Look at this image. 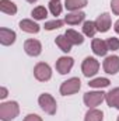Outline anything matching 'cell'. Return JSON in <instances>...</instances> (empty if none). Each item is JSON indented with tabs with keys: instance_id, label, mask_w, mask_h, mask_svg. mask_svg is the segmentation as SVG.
<instances>
[{
	"instance_id": "6da1fadb",
	"label": "cell",
	"mask_w": 119,
	"mask_h": 121,
	"mask_svg": "<svg viewBox=\"0 0 119 121\" xmlns=\"http://www.w3.org/2000/svg\"><path fill=\"white\" fill-rule=\"evenodd\" d=\"M20 114V106L17 101H4L0 104V120L11 121Z\"/></svg>"
},
{
	"instance_id": "7a4b0ae2",
	"label": "cell",
	"mask_w": 119,
	"mask_h": 121,
	"mask_svg": "<svg viewBox=\"0 0 119 121\" xmlns=\"http://www.w3.org/2000/svg\"><path fill=\"white\" fill-rule=\"evenodd\" d=\"M38 103H39L41 108H42L46 114H49V116L56 114L58 104H56V100L53 99L52 94H49V93H42V94L39 96V99H38Z\"/></svg>"
},
{
	"instance_id": "3957f363",
	"label": "cell",
	"mask_w": 119,
	"mask_h": 121,
	"mask_svg": "<svg viewBox=\"0 0 119 121\" xmlns=\"http://www.w3.org/2000/svg\"><path fill=\"white\" fill-rule=\"evenodd\" d=\"M105 94H107V93H104V91H101V90L87 91V93H84V97H83L84 104H86L88 108H95L97 106H99V104L105 100Z\"/></svg>"
},
{
	"instance_id": "277c9868",
	"label": "cell",
	"mask_w": 119,
	"mask_h": 121,
	"mask_svg": "<svg viewBox=\"0 0 119 121\" xmlns=\"http://www.w3.org/2000/svg\"><path fill=\"white\" fill-rule=\"evenodd\" d=\"M34 76L39 82H48L52 78V69L45 62H38L34 66Z\"/></svg>"
},
{
	"instance_id": "5b68a950",
	"label": "cell",
	"mask_w": 119,
	"mask_h": 121,
	"mask_svg": "<svg viewBox=\"0 0 119 121\" xmlns=\"http://www.w3.org/2000/svg\"><path fill=\"white\" fill-rule=\"evenodd\" d=\"M81 87V82L79 78H71V79H67L64 80L62 85H60V94L62 96H70V94H74L80 90Z\"/></svg>"
},
{
	"instance_id": "8992f818",
	"label": "cell",
	"mask_w": 119,
	"mask_h": 121,
	"mask_svg": "<svg viewBox=\"0 0 119 121\" xmlns=\"http://www.w3.org/2000/svg\"><path fill=\"white\" fill-rule=\"evenodd\" d=\"M99 69V62L92 58V56H87L81 63V72L86 78H92Z\"/></svg>"
},
{
	"instance_id": "52a82bcc",
	"label": "cell",
	"mask_w": 119,
	"mask_h": 121,
	"mask_svg": "<svg viewBox=\"0 0 119 121\" xmlns=\"http://www.w3.org/2000/svg\"><path fill=\"white\" fill-rule=\"evenodd\" d=\"M24 51L27 55L30 56H38L41 55L42 52V44L38 41V39H34V38H30L24 42Z\"/></svg>"
},
{
	"instance_id": "ba28073f",
	"label": "cell",
	"mask_w": 119,
	"mask_h": 121,
	"mask_svg": "<svg viewBox=\"0 0 119 121\" xmlns=\"http://www.w3.org/2000/svg\"><path fill=\"white\" fill-rule=\"evenodd\" d=\"M102 68L108 75H116L119 72V56L116 55L107 56L102 63Z\"/></svg>"
},
{
	"instance_id": "9c48e42d",
	"label": "cell",
	"mask_w": 119,
	"mask_h": 121,
	"mask_svg": "<svg viewBox=\"0 0 119 121\" xmlns=\"http://www.w3.org/2000/svg\"><path fill=\"white\" fill-rule=\"evenodd\" d=\"M73 65H74V59L71 56H60L56 60V70L60 75H66L71 70Z\"/></svg>"
},
{
	"instance_id": "30bf717a",
	"label": "cell",
	"mask_w": 119,
	"mask_h": 121,
	"mask_svg": "<svg viewBox=\"0 0 119 121\" xmlns=\"http://www.w3.org/2000/svg\"><path fill=\"white\" fill-rule=\"evenodd\" d=\"M91 48H92V52H94L97 56H105L107 52L109 51V49H108V45H107V41L99 39V38H94V39H92Z\"/></svg>"
},
{
	"instance_id": "8fae6325",
	"label": "cell",
	"mask_w": 119,
	"mask_h": 121,
	"mask_svg": "<svg viewBox=\"0 0 119 121\" xmlns=\"http://www.w3.org/2000/svg\"><path fill=\"white\" fill-rule=\"evenodd\" d=\"M111 16L108 13H102L97 17L95 20V24H97V30L99 32H107V31L111 28Z\"/></svg>"
},
{
	"instance_id": "7c38bea8",
	"label": "cell",
	"mask_w": 119,
	"mask_h": 121,
	"mask_svg": "<svg viewBox=\"0 0 119 121\" xmlns=\"http://www.w3.org/2000/svg\"><path fill=\"white\" fill-rule=\"evenodd\" d=\"M16 32L13 30H8V28H0V44L4 45V47H8L11 44L16 42Z\"/></svg>"
},
{
	"instance_id": "4fadbf2b",
	"label": "cell",
	"mask_w": 119,
	"mask_h": 121,
	"mask_svg": "<svg viewBox=\"0 0 119 121\" xmlns=\"http://www.w3.org/2000/svg\"><path fill=\"white\" fill-rule=\"evenodd\" d=\"M84 18H86V14L83 11H70L64 17V23L69 26H77V24L83 23Z\"/></svg>"
},
{
	"instance_id": "5bb4252c",
	"label": "cell",
	"mask_w": 119,
	"mask_h": 121,
	"mask_svg": "<svg viewBox=\"0 0 119 121\" xmlns=\"http://www.w3.org/2000/svg\"><path fill=\"white\" fill-rule=\"evenodd\" d=\"M20 28L24 32H28V34H38L39 30H41V26H38L34 20L25 18V20L20 21Z\"/></svg>"
},
{
	"instance_id": "9a60e30c",
	"label": "cell",
	"mask_w": 119,
	"mask_h": 121,
	"mask_svg": "<svg viewBox=\"0 0 119 121\" xmlns=\"http://www.w3.org/2000/svg\"><path fill=\"white\" fill-rule=\"evenodd\" d=\"M105 101L109 107H115L119 110V87H115L105 94Z\"/></svg>"
},
{
	"instance_id": "2e32d148",
	"label": "cell",
	"mask_w": 119,
	"mask_h": 121,
	"mask_svg": "<svg viewBox=\"0 0 119 121\" xmlns=\"http://www.w3.org/2000/svg\"><path fill=\"white\" fill-rule=\"evenodd\" d=\"M87 4H88V0H64V7L69 11H79Z\"/></svg>"
},
{
	"instance_id": "e0dca14e",
	"label": "cell",
	"mask_w": 119,
	"mask_h": 121,
	"mask_svg": "<svg viewBox=\"0 0 119 121\" xmlns=\"http://www.w3.org/2000/svg\"><path fill=\"white\" fill-rule=\"evenodd\" d=\"M55 42H56V45L59 47L60 51H63V52H66V54L71 51L73 44L67 39V37H66V35H58V37L55 38Z\"/></svg>"
},
{
	"instance_id": "ac0fdd59",
	"label": "cell",
	"mask_w": 119,
	"mask_h": 121,
	"mask_svg": "<svg viewBox=\"0 0 119 121\" xmlns=\"http://www.w3.org/2000/svg\"><path fill=\"white\" fill-rule=\"evenodd\" d=\"M64 35L67 37V39L73 44V45H81L84 42V38L80 32H77L76 30H67L64 32Z\"/></svg>"
},
{
	"instance_id": "d6986e66",
	"label": "cell",
	"mask_w": 119,
	"mask_h": 121,
	"mask_svg": "<svg viewBox=\"0 0 119 121\" xmlns=\"http://www.w3.org/2000/svg\"><path fill=\"white\" fill-rule=\"evenodd\" d=\"M0 10L8 16H14L17 13V6L11 0H1L0 1Z\"/></svg>"
},
{
	"instance_id": "ffe728a7",
	"label": "cell",
	"mask_w": 119,
	"mask_h": 121,
	"mask_svg": "<svg viewBox=\"0 0 119 121\" xmlns=\"http://www.w3.org/2000/svg\"><path fill=\"white\" fill-rule=\"evenodd\" d=\"M104 120V113L98 108H90L86 113L84 121H102Z\"/></svg>"
},
{
	"instance_id": "44dd1931",
	"label": "cell",
	"mask_w": 119,
	"mask_h": 121,
	"mask_svg": "<svg viewBox=\"0 0 119 121\" xmlns=\"http://www.w3.org/2000/svg\"><path fill=\"white\" fill-rule=\"evenodd\" d=\"M109 85H111V80H109V79H107V78H97V79L90 80V83H88L90 87H95V89L108 87Z\"/></svg>"
},
{
	"instance_id": "7402d4cb",
	"label": "cell",
	"mask_w": 119,
	"mask_h": 121,
	"mask_svg": "<svg viewBox=\"0 0 119 121\" xmlns=\"http://www.w3.org/2000/svg\"><path fill=\"white\" fill-rule=\"evenodd\" d=\"M97 31L98 30H97V24H95V21H86V23L83 24V32H84L86 37L92 38V37L95 35Z\"/></svg>"
},
{
	"instance_id": "603a6c76",
	"label": "cell",
	"mask_w": 119,
	"mask_h": 121,
	"mask_svg": "<svg viewBox=\"0 0 119 121\" xmlns=\"http://www.w3.org/2000/svg\"><path fill=\"white\" fill-rule=\"evenodd\" d=\"M31 16L32 18L35 20H45L48 17V10L44 7V6H36L32 11H31Z\"/></svg>"
},
{
	"instance_id": "cb8c5ba5",
	"label": "cell",
	"mask_w": 119,
	"mask_h": 121,
	"mask_svg": "<svg viewBox=\"0 0 119 121\" xmlns=\"http://www.w3.org/2000/svg\"><path fill=\"white\" fill-rule=\"evenodd\" d=\"M49 10H51L52 16H56V17L60 16V13L63 10V7L60 4V0H51L49 1Z\"/></svg>"
},
{
	"instance_id": "d4e9b609",
	"label": "cell",
	"mask_w": 119,
	"mask_h": 121,
	"mask_svg": "<svg viewBox=\"0 0 119 121\" xmlns=\"http://www.w3.org/2000/svg\"><path fill=\"white\" fill-rule=\"evenodd\" d=\"M63 24H64L63 20L55 18V20H52V21H46L44 27H45V30L52 31V30H58V28H60V27H63Z\"/></svg>"
},
{
	"instance_id": "484cf974",
	"label": "cell",
	"mask_w": 119,
	"mask_h": 121,
	"mask_svg": "<svg viewBox=\"0 0 119 121\" xmlns=\"http://www.w3.org/2000/svg\"><path fill=\"white\" fill-rule=\"evenodd\" d=\"M107 45H108L109 51H118L119 49V38H115V37L108 38L107 39Z\"/></svg>"
},
{
	"instance_id": "4316f807",
	"label": "cell",
	"mask_w": 119,
	"mask_h": 121,
	"mask_svg": "<svg viewBox=\"0 0 119 121\" xmlns=\"http://www.w3.org/2000/svg\"><path fill=\"white\" fill-rule=\"evenodd\" d=\"M111 9L114 14L119 16V0H111Z\"/></svg>"
},
{
	"instance_id": "83f0119b",
	"label": "cell",
	"mask_w": 119,
	"mask_h": 121,
	"mask_svg": "<svg viewBox=\"0 0 119 121\" xmlns=\"http://www.w3.org/2000/svg\"><path fill=\"white\" fill-rule=\"evenodd\" d=\"M23 121H42V118H41L38 114H28Z\"/></svg>"
},
{
	"instance_id": "f1b7e54d",
	"label": "cell",
	"mask_w": 119,
	"mask_h": 121,
	"mask_svg": "<svg viewBox=\"0 0 119 121\" xmlns=\"http://www.w3.org/2000/svg\"><path fill=\"white\" fill-rule=\"evenodd\" d=\"M7 96H8V90H7L4 86H3V87H0V99H1V100H4Z\"/></svg>"
},
{
	"instance_id": "f546056e",
	"label": "cell",
	"mask_w": 119,
	"mask_h": 121,
	"mask_svg": "<svg viewBox=\"0 0 119 121\" xmlns=\"http://www.w3.org/2000/svg\"><path fill=\"white\" fill-rule=\"evenodd\" d=\"M114 28H115V32L116 34H119V20L115 23V26H114Z\"/></svg>"
},
{
	"instance_id": "4dcf8cb0",
	"label": "cell",
	"mask_w": 119,
	"mask_h": 121,
	"mask_svg": "<svg viewBox=\"0 0 119 121\" xmlns=\"http://www.w3.org/2000/svg\"><path fill=\"white\" fill-rule=\"evenodd\" d=\"M28 3H35V1H38V0H27Z\"/></svg>"
},
{
	"instance_id": "1f68e13d",
	"label": "cell",
	"mask_w": 119,
	"mask_h": 121,
	"mask_svg": "<svg viewBox=\"0 0 119 121\" xmlns=\"http://www.w3.org/2000/svg\"><path fill=\"white\" fill-rule=\"evenodd\" d=\"M116 121H119V116H118V120H116Z\"/></svg>"
}]
</instances>
